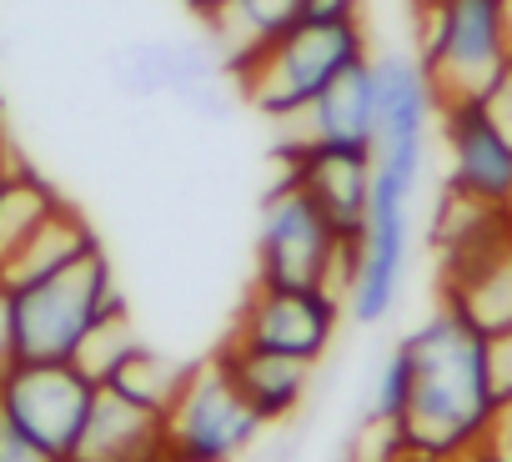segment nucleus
I'll return each mask as SVG.
<instances>
[{"instance_id": "1", "label": "nucleus", "mask_w": 512, "mask_h": 462, "mask_svg": "<svg viewBox=\"0 0 512 462\" xmlns=\"http://www.w3.org/2000/svg\"><path fill=\"white\" fill-rule=\"evenodd\" d=\"M412 357V397L397 427H387L392 462H462L472 457L497 397L487 377V337L452 307L402 337Z\"/></svg>"}, {"instance_id": "2", "label": "nucleus", "mask_w": 512, "mask_h": 462, "mask_svg": "<svg viewBox=\"0 0 512 462\" xmlns=\"http://www.w3.org/2000/svg\"><path fill=\"white\" fill-rule=\"evenodd\" d=\"M6 287V282H0ZM11 302V332H16V362H71L81 342L126 307L106 247H91L86 257L6 287Z\"/></svg>"}, {"instance_id": "3", "label": "nucleus", "mask_w": 512, "mask_h": 462, "mask_svg": "<svg viewBox=\"0 0 512 462\" xmlns=\"http://www.w3.org/2000/svg\"><path fill=\"white\" fill-rule=\"evenodd\" d=\"M367 56L372 51L362 21H297L282 41H272L262 56H251L241 71H231V81L256 116L282 126L302 116L332 81H342Z\"/></svg>"}, {"instance_id": "4", "label": "nucleus", "mask_w": 512, "mask_h": 462, "mask_svg": "<svg viewBox=\"0 0 512 462\" xmlns=\"http://www.w3.org/2000/svg\"><path fill=\"white\" fill-rule=\"evenodd\" d=\"M417 21V66L437 106L477 101L512 61L502 0H432L412 11Z\"/></svg>"}, {"instance_id": "5", "label": "nucleus", "mask_w": 512, "mask_h": 462, "mask_svg": "<svg viewBox=\"0 0 512 462\" xmlns=\"http://www.w3.org/2000/svg\"><path fill=\"white\" fill-rule=\"evenodd\" d=\"M352 272V242L327 221V211L302 191L297 176L282 181L262 201L256 231V282L272 287H332L342 292Z\"/></svg>"}, {"instance_id": "6", "label": "nucleus", "mask_w": 512, "mask_h": 462, "mask_svg": "<svg viewBox=\"0 0 512 462\" xmlns=\"http://www.w3.org/2000/svg\"><path fill=\"white\" fill-rule=\"evenodd\" d=\"M161 422H166V442H171L176 462H236L267 432V422L251 412V402L226 377L221 357L186 367V377H181L176 397L166 402Z\"/></svg>"}, {"instance_id": "7", "label": "nucleus", "mask_w": 512, "mask_h": 462, "mask_svg": "<svg viewBox=\"0 0 512 462\" xmlns=\"http://www.w3.org/2000/svg\"><path fill=\"white\" fill-rule=\"evenodd\" d=\"M101 382L81 362H11L0 377V422L36 447L71 457Z\"/></svg>"}, {"instance_id": "8", "label": "nucleus", "mask_w": 512, "mask_h": 462, "mask_svg": "<svg viewBox=\"0 0 512 462\" xmlns=\"http://www.w3.org/2000/svg\"><path fill=\"white\" fill-rule=\"evenodd\" d=\"M347 322L342 292L332 287H272V282H251L236 322H231V342L241 347H262V352H282L297 362H322L337 342V327Z\"/></svg>"}, {"instance_id": "9", "label": "nucleus", "mask_w": 512, "mask_h": 462, "mask_svg": "<svg viewBox=\"0 0 512 462\" xmlns=\"http://www.w3.org/2000/svg\"><path fill=\"white\" fill-rule=\"evenodd\" d=\"M437 136L447 151L442 186L512 211V141L497 131V121L482 111V101L437 106Z\"/></svg>"}, {"instance_id": "10", "label": "nucleus", "mask_w": 512, "mask_h": 462, "mask_svg": "<svg viewBox=\"0 0 512 462\" xmlns=\"http://www.w3.org/2000/svg\"><path fill=\"white\" fill-rule=\"evenodd\" d=\"M282 171L302 181V191L327 211V221L347 242L362 237L367 201H372V151L352 146H282Z\"/></svg>"}, {"instance_id": "11", "label": "nucleus", "mask_w": 512, "mask_h": 462, "mask_svg": "<svg viewBox=\"0 0 512 462\" xmlns=\"http://www.w3.org/2000/svg\"><path fill=\"white\" fill-rule=\"evenodd\" d=\"M377 141V76L372 56L332 81L302 116L282 121V146H352L372 151Z\"/></svg>"}, {"instance_id": "12", "label": "nucleus", "mask_w": 512, "mask_h": 462, "mask_svg": "<svg viewBox=\"0 0 512 462\" xmlns=\"http://www.w3.org/2000/svg\"><path fill=\"white\" fill-rule=\"evenodd\" d=\"M71 462H176V457L156 407L131 402L116 387H101Z\"/></svg>"}, {"instance_id": "13", "label": "nucleus", "mask_w": 512, "mask_h": 462, "mask_svg": "<svg viewBox=\"0 0 512 462\" xmlns=\"http://www.w3.org/2000/svg\"><path fill=\"white\" fill-rule=\"evenodd\" d=\"M297 21H307L302 0H216L201 16V31H206V46L216 51V61L231 76L251 56H262L272 41H282Z\"/></svg>"}, {"instance_id": "14", "label": "nucleus", "mask_w": 512, "mask_h": 462, "mask_svg": "<svg viewBox=\"0 0 512 462\" xmlns=\"http://www.w3.org/2000/svg\"><path fill=\"white\" fill-rule=\"evenodd\" d=\"M221 367L226 377L236 382V392L251 402V412L262 417L267 427L272 422H287L302 402H307V387H312V362H297V357H282V352H262V347H241V342H221Z\"/></svg>"}, {"instance_id": "15", "label": "nucleus", "mask_w": 512, "mask_h": 462, "mask_svg": "<svg viewBox=\"0 0 512 462\" xmlns=\"http://www.w3.org/2000/svg\"><path fill=\"white\" fill-rule=\"evenodd\" d=\"M437 302L452 307L467 327H477L482 337L512 332V247H502L497 257L477 262L462 277L437 282Z\"/></svg>"}, {"instance_id": "16", "label": "nucleus", "mask_w": 512, "mask_h": 462, "mask_svg": "<svg viewBox=\"0 0 512 462\" xmlns=\"http://www.w3.org/2000/svg\"><path fill=\"white\" fill-rule=\"evenodd\" d=\"M61 206H66V196L41 171H31L21 156L0 171V267H6L41 231V221H51Z\"/></svg>"}, {"instance_id": "17", "label": "nucleus", "mask_w": 512, "mask_h": 462, "mask_svg": "<svg viewBox=\"0 0 512 462\" xmlns=\"http://www.w3.org/2000/svg\"><path fill=\"white\" fill-rule=\"evenodd\" d=\"M91 247H101V237L91 231V221L66 201L51 221H41V231L36 237L0 267V282H31V277H46V272H56V267H66V262H76V257H86Z\"/></svg>"}, {"instance_id": "18", "label": "nucleus", "mask_w": 512, "mask_h": 462, "mask_svg": "<svg viewBox=\"0 0 512 462\" xmlns=\"http://www.w3.org/2000/svg\"><path fill=\"white\" fill-rule=\"evenodd\" d=\"M181 377H186V367H171L166 357H156L151 347H141L136 342V352L101 382V387H116L121 397H131V402H146V407H156V412H166V402L176 397V387H181Z\"/></svg>"}, {"instance_id": "19", "label": "nucleus", "mask_w": 512, "mask_h": 462, "mask_svg": "<svg viewBox=\"0 0 512 462\" xmlns=\"http://www.w3.org/2000/svg\"><path fill=\"white\" fill-rule=\"evenodd\" d=\"M131 352H136V332H131L126 307H121V312H111V317H106V322H101V327H96L86 342H81V352H76L71 362H81V367H86L96 382H106V377H111V372H116V367H121Z\"/></svg>"}, {"instance_id": "20", "label": "nucleus", "mask_w": 512, "mask_h": 462, "mask_svg": "<svg viewBox=\"0 0 512 462\" xmlns=\"http://www.w3.org/2000/svg\"><path fill=\"white\" fill-rule=\"evenodd\" d=\"M407 397H412V357H407V347L397 342L392 347V357L382 362V372H377V387H372V407H367V417H372V427H397V417L407 412Z\"/></svg>"}, {"instance_id": "21", "label": "nucleus", "mask_w": 512, "mask_h": 462, "mask_svg": "<svg viewBox=\"0 0 512 462\" xmlns=\"http://www.w3.org/2000/svg\"><path fill=\"white\" fill-rule=\"evenodd\" d=\"M472 457H482V462H512V402H497L492 407V417H487Z\"/></svg>"}, {"instance_id": "22", "label": "nucleus", "mask_w": 512, "mask_h": 462, "mask_svg": "<svg viewBox=\"0 0 512 462\" xmlns=\"http://www.w3.org/2000/svg\"><path fill=\"white\" fill-rule=\"evenodd\" d=\"M487 377H492V397L512 402V332L487 337Z\"/></svg>"}, {"instance_id": "23", "label": "nucleus", "mask_w": 512, "mask_h": 462, "mask_svg": "<svg viewBox=\"0 0 512 462\" xmlns=\"http://www.w3.org/2000/svg\"><path fill=\"white\" fill-rule=\"evenodd\" d=\"M477 101H482V111L497 121V131L512 141V61H507V71H502V76H497V81H492V86L477 96Z\"/></svg>"}, {"instance_id": "24", "label": "nucleus", "mask_w": 512, "mask_h": 462, "mask_svg": "<svg viewBox=\"0 0 512 462\" xmlns=\"http://www.w3.org/2000/svg\"><path fill=\"white\" fill-rule=\"evenodd\" d=\"M0 462H71V457H56V452L36 447L31 437H21L16 427L0 422Z\"/></svg>"}, {"instance_id": "25", "label": "nucleus", "mask_w": 512, "mask_h": 462, "mask_svg": "<svg viewBox=\"0 0 512 462\" xmlns=\"http://www.w3.org/2000/svg\"><path fill=\"white\" fill-rule=\"evenodd\" d=\"M307 21H362V0H302Z\"/></svg>"}, {"instance_id": "26", "label": "nucleus", "mask_w": 512, "mask_h": 462, "mask_svg": "<svg viewBox=\"0 0 512 462\" xmlns=\"http://www.w3.org/2000/svg\"><path fill=\"white\" fill-rule=\"evenodd\" d=\"M16 362V332H11V302H6V287H0V377L11 372Z\"/></svg>"}, {"instance_id": "27", "label": "nucleus", "mask_w": 512, "mask_h": 462, "mask_svg": "<svg viewBox=\"0 0 512 462\" xmlns=\"http://www.w3.org/2000/svg\"><path fill=\"white\" fill-rule=\"evenodd\" d=\"M11 161H16V151H11V146H6V131H0V171H6V166H11Z\"/></svg>"}, {"instance_id": "28", "label": "nucleus", "mask_w": 512, "mask_h": 462, "mask_svg": "<svg viewBox=\"0 0 512 462\" xmlns=\"http://www.w3.org/2000/svg\"><path fill=\"white\" fill-rule=\"evenodd\" d=\"M502 16H507V41H512V0H502Z\"/></svg>"}, {"instance_id": "29", "label": "nucleus", "mask_w": 512, "mask_h": 462, "mask_svg": "<svg viewBox=\"0 0 512 462\" xmlns=\"http://www.w3.org/2000/svg\"><path fill=\"white\" fill-rule=\"evenodd\" d=\"M407 6H412V11H422V6H432V0H407Z\"/></svg>"}, {"instance_id": "30", "label": "nucleus", "mask_w": 512, "mask_h": 462, "mask_svg": "<svg viewBox=\"0 0 512 462\" xmlns=\"http://www.w3.org/2000/svg\"><path fill=\"white\" fill-rule=\"evenodd\" d=\"M462 462H482V457H462Z\"/></svg>"}]
</instances>
